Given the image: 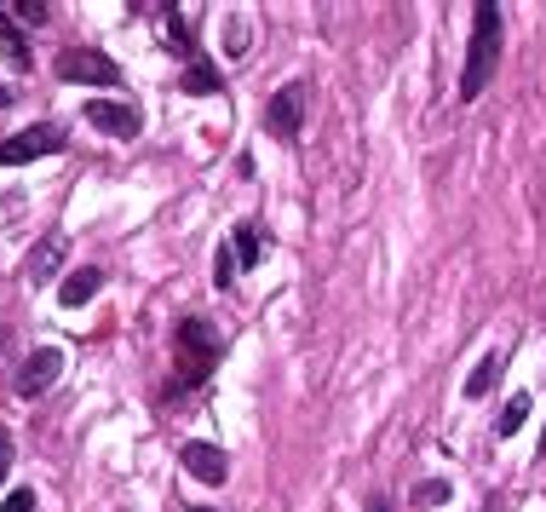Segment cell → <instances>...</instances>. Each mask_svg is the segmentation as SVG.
<instances>
[{
    "label": "cell",
    "instance_id": "1",
    "mask_svg": "<svg viewBox=\"0 0 546 512\" xmlns=\"http://www.w3.org/2000/svg\"><path fill=\"white\" fill-rule=\"evenodd\" d=\"M495 58H501V6L495 0H478L472 6V47H466V70H460V104H472L489 87Z\"/></svg>",
    "mask_w": 546,
    "mask_h": 512
},
{
    "label": "cell",
    "instance_id": "2",
    "mask_svg": "<svg viewBox=\"0 0 546 512\" xmlns=\"http://www.w3.org/2000/svg\"><path fill=\"white\" fill-rule=\"evenodd\" d=\"M213 369H219V334L202 317H184L179 334H173V386L179 392H196Z\"/></svg>",
    "mask_w": 546,
    "mask_h": 512
},
{
    "label": "cell",
    "instance_id": "3",
    "mask_svg": "<svg viewBox=\"0 0 546 512\" xmlns=\"http://www.w3.org/2000/svg\"><path fill=\"white\" fill-rule=\"evenodd\" d=\"M58 81H69V87H115L121 64L92 47H75V52H58Z\"/></svg>",
    "mask_w": 546,
    "mask_h": 512
},
{
    "label": "cell",
    "instance_id": "4",
    "mask_svg": "<svg viewBox=\"0 0 546 512\" xmlns=\"http://www.w3.org/2000/svg\"><path fill=\"white\" fill-rule=\"evenodd\" d=\"M58 150H64V127L41 121V127H23V133H12V139H0V167L41 162V156H58Z\"/></svg>",
    "mask_w": 546,
    "mask_h": 512
},
{
    "label": "cell",
    "instance_id": "5",
    "mask_svg": "<svg viewBox=\"0 0 546 512\" xmlns=\"http://www.w3.org/2000/svg\"><path fill=\"white\" fill-rule=\"evenodd\" d=\"M87 121L98 133H110V139H138L144 133V110H138L133 98H92Z\"/></svg>",
    "mask_w": 546,
    "mask_h": 512
},
{
    "label": "cell",
    "instance_id": "6",
    "mask_svg": "<svg viewBox=\"0 0 546 512\" xmlns=\"http://www.w3.org/2000/svg\"><path fill=\"white\" fill-rule=\"evenodd\" d=\"M305 98H311V87L305 81H288V87H276L271 104H265V127H271L276 139H294L299 121H305Z\"/></svg>",
    "mask_w": 546,
    "mask_h": 512
},
{
    "label": "cell",
    "instance_id": "7",
    "mask_svg": "<svg viewBox=\"0 0 546 512\" xmlns=\"http://www.w3.org/2000/svg\"><path fill=\"white\" fill-rule=\"evenodd\" d=\"M64 374V351L58 346H35L29 357H23V369H18V397H41L52 392V380Z\"/></svg>",
    "mask_w": 546,
    "mask_h": 512
},
{
    "label": "cell",
    "instance_id": "8",
    "mask_svg": "<svg viewBox=\"0 0 546 512\" xmlns=\"http://www.w3.org/2000/svg\"><path fill=\"white\" fill-rule=\"evenodd\" d=\"M179 466L190 472V478H202V484H225L230 478V455L219 449V443H202V438H190L179 449Z\"/></svg>",
    "mask_w": 546,
    "mask_h": 512
},
{
    "label": "cell",
    "instance_id": "9",
    "mask_svg": "<svg viewBox=\"0 0 546 512\" xmlns=\"http://www.w3.org/2000/svg\"><path fill=\"white\" fill-rule=\"evenodd\" d=\"M98 282H104V271H98V265H81V271H69L64 288H58V305H69V311H75V305H87L92 294H98Z\"/></svg>",
    "mask_w": 546,
    "mask_h": 512
},
{
    "label": "cell",
    "instance_id": "10",
    "mask_svg": "<svg viewBox=\"0 0 546 512\" xmlns=\"http://www.w3.org/2000/svg\"><path fill=\"white\" fill-rule=\"evenodd\" d=\"M230 254H236V271H253V265H259V254H265V236H259V225H236V231H230Z\"/></svg>",
    "mask_w": 546,
    "mask_h": 512
},
{
    "label": "cell",
    "instance_id": "11",
    "mask_svg": "<svg viewBox=\"0 0 546 512\" xmlns=\"http://www.w3.org/2000/svg\"><path fill=\"white\" fill-rule=\"evenodd\" d=\"M58 265H64V242H58V236H46L41 248L29 254V282H52V277H58Z\"/></svg>",
    "mask_w": 546,
    "mask_h": 512
},
{
    "label": "cell",
    "instance_id": "12",
    "mask_svg": "<svg viewBox=\"0 0 546 512\" xmlns=\"http://www.w3.org/2000/svg\"><path fill=\"white\" fill-rule=\"evenodd\" d=\"M501 369H506V351H489L478 369H472V380H466V397H489V386L501 380Z\"/></svg>",
    "mask_w": 546,
    "mask_h": 512
},
{
    "label": "cell",
    "instance_id": "13",
    "mask_svg": "<svg viewBox=\"0 0 546 512\" xmlns=\"http://www.w3.org/2000/svg\"><path fill=\"white\" fill-rule=\"evenodd\" d=\"M0 47H6V64H12V70H29V47H23V35L12 29L6 6H0Z\"/></svg>",
    "mask_w": 546,
    "mask_h": 512
},
{
    "label": "cell",
    "instance_id": "14",
    "mask_svg": "<svg viewBox=\"0 0 546 512\" xmlns=\"http://www.w3.org/2000/svg\"><path fill=\"white\" fill-rule=\"evenodd\" d=\"M184 93H219V70H213L207 58H196V64L184 70Z\"/></svg>",
    "mask_w": 546,
    "mask_h": 512
},
{
    "label": "cell",
    "instance_id": "15",
    "mask_svg": "<svg viewBox=\"0 0 546 512\" xmlns=\"http://www.w3.org/2000/svg\"><path fill=\"white\" fill-rule=\"evenodd\" d=\"M524 420H529V397L518 392V397H506V409H501V426H495V432H501V438H512V432H518Z\"/></svg>",
    "mask_w": 546,
    "mask_h": 512
},
{
    "label": "cell",
    "instance_id": "16",
    "mask_svg": "<svg viewBox=\"0 0 546 512\" xmlns=\"http://www.w3.org/2000/svg\"><path fill=\"white\" fill-rule=\"evenodd\" d=\"M414 501H420V507H443V501H449V484H443V478H426V484H414Z\"/></svg>",
    "mask_w": 546,
    "mask_h": 512
},
{
    "label": "cell",
    "instance_id": "17",
    "mask_svg": "<svg viewBox=\"0 0 546 512\" xmlns=\"http://www.w3.org/2000/svg\"><path fill=\"white\" fill-rule=\"evenodd\" d=\"M6 12H18L23 24H46V12H52V6H46V0H18V6H6Z\"/></svg>",
    "mask_w": 546,
    "mask_h": 512
},
{
    "label": "cell",
    "instance_id": "18",
    "mask_svg": "<svg viewBox=\"0 0 546 512\" xmlns=\"http://www.w3.org/2000/svg\"><path fill=\"white\" fill-rule=\"evenodd\" d=\"M230 277H236V254H230V248H219V254H213V282H219V288H230Z\"/></svg>",
    "mask_w": 546,
    "mask_h": 512
},
{
    "label": "cell",
    "instance_id": "19",
    "mask_svg": "<svg viewBox=\"0 0 546 512\" xmlns=\"http://www.w3.org/2000/svg\"><path fill=\"white\" fill-rule=\"evenodd\" d=\"M0 512H35V489H12V495L0 501Z\"/></svg>",
    "mask_w": 546,
    "mask_h": 512
},
{
    "label": "cell",
    "instance_id": "20",
    "mask_svg": "<svg viewBox=\"0 0 546 512\" xmlns=\"http://www.w3.org/2000/svg\"><path fill=\"white\" fill-rule=\"evenodd\" d=\"M6 472H12V432H0V489H6Z\"/></svg>",
    "mask_w": 546,
    "mask_h": 512
},
{
    "label": "cell",
    "instance_id": "21",
    "mask_svg": "<svg viewBox=\"0 0 546 512\" xmlns=\"http://www.w3.org/2000/svg\"><path fill=\"white\" fill-rule=\"evenodd\" d=\"M368 512H391V495H368Z\"/></svg>",
    "mask_w": 546,
    "mask_h": 512
},
{
    "label": "cell",
    "instance_id": "22",
    "mask_svg": "<svg viewBox=\"0 0 546 512\" xmlns=\"http://www.w3.org/2000/svg\"><path fill=\"white\" fill-rule=\"evenodd\" d=\"M6 104H12V87H0V110H6Z\"/></svg>",
    "mask_w": 546,
    "mask_h": 512
},
{
    "label": "cell",
    "instance_id": "23",
    "mask_svg": "<svg viewBox=\"0 0 546 512\" xmlns=\"http://www.w3.org/2000/svg\"><path fill=\"white\" fill-rule=\"evenodd\" d=\"M0 351H6V328H0Z\"/></svg>",
    "mask_w": 546,
    "mask_h": 512
},
{
    "label": "cell",
    "instance_id": "24",
    "mask_svg": "<svg viewBox=\"0 0 546 512\" xmlns=\"http://www.w3.org/2000/svg\"><path fill=\"white\" fill-rule=\"evenodd\" d=\"M196 512H213V507H196Z\"/></svg>",
    "mask_w": 546,
    "mask_h": 512
},
{
    "label": "cell",
    "instance_id": "25",
    "mask_svg": "<svg viewBox=\"0 0 546 512\" xmlns=\"http://www.w3.org/2000/svg\"><path fill=\"white\" fill-rule=\"evenodd\" d=\"M541 449H546V438H541Z\"/></svg>",
    "mask_w": 546,
    "mask_h": 512
},
{
    "label": "cell",
    "instance_id": "26",
    "mask_svg": "<svg viewBox=\"0 0 546 512\" xmlns=\"http://www.w3.org/2000/svg\"><path fill=\"white\" fill-rule=\"evenodd\" d=\"M121 512H127V507H121Z\"/></svg>",
    "mask_w": 546,
    "mask_h": 512
}]
</instances>
